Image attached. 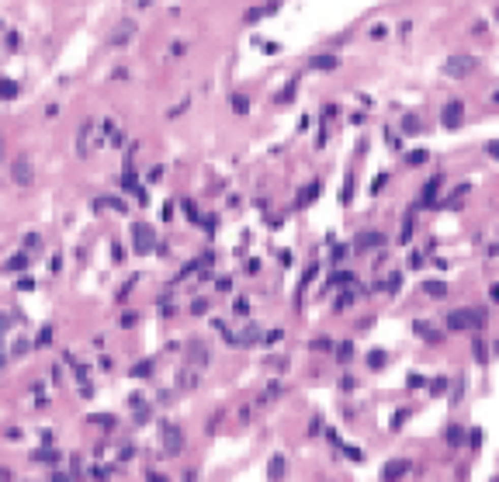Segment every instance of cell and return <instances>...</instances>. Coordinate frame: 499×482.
<instances>
[{
  "instance_id": "cell-1",
  "label": "cell",
  "mask_w": 499,
  "mask_h": 482,
  "mask_svg": "<svg viewBox=\"0 0 499 482\" xmlns=\"http://www.w3.org/2000/svg\"><path fill=\"white\" fill-rule=\"evenodd\" d=\"M475 66H479V59L475 56H451L447 63H444V73L451 80H464L475 73Z\"/></svg>"
},
{
  "instance_id": "cell-2",
  "label": "cell",
  "mask_w": 499,
  "mask_h": 482,
  "mask_svg": "<svg viewBox=\"0 0 499 482\" xmlns=\"http://www.w3.org/2000/svg\"><path fill=\"white\" fill-rule=\"evenodd\" d=\"M160 441H163V451H167V455H180V451H184V430L177 424H163Z\"/></svg>"
},
{
  "instance_id": "cell-3",
  "label": "cell",
  "mask_w": 499,
  "mask_h": 482,
  "mask_svg": "<svg viewBox=\"0 0 499 482\" xmlns=\"http://www.w3.org/2000/svg\"><path fill=\"white\" fill-rule=\"evenodd\" d=\"M132 247H135V253L142 257V253H153L156 250V232H153V226H135L132 229Z\"/></svg>"
},
{
  "instance_id": "cell-4",
  "label": "cell",
  "mask_w": 499,
  "mask_h": 482,
  "mask_svg": "<svg viewBox=\"0 0 499 482\" xmlns=\"http://www.w3.org/2000/svg\"><path fill=\"white\" fill-rule=\"evenodd\" d=\"M11 177H14V184H18V188H32V184H35V167H32L24 156H18V160H14V167H11Z\"/></svg>"
},
{
  "instance_id": "cell-5",
  "label": "cell",
  "mask_w": 499,
  "mask_h": 482,
  "mask_svg": "<svg viewBox=\"0 0 499 482\" xmlns=\"http://www.w3.org/2000/svg\"><path fill=\"white\" fill-rule=\"evenodd\" d=\"M409 468H413L409 458H395V462H388L382 468V479L385 482H395V479H402V475H409Z\"/></svg>"
},
{
  "instance_id": "cell-6",
  "label": "cell",
  "mask_w": 499,
  "mask_h": 482,
  "mask_svg": "<svg viewBox=\"0 0 499 482\" xmlns=\"http://www.w3.org/2000/svg\"><path fill=\"white\" fill-rule=\"evenodd\" d=\"M354 247H357V250H375V247H385V232H378V229H364V232H357Z\"/></svg>"
},
{
  "instance_id": "cell-7",
  "label": "cell",
  "mask_w": 499,
  "mask_h": 482,
  "mask_svg": "<svg viewBox=\"0 0 499 482\" xmlns=\"http://www.w3.org/2000/svg\"><path fill=\"white\" fill-rule=\"evenodd\" d=\"M441 118H444V125H447V129H458L461 118H464V104H461V101H447V104H444V111H441Z\"/></svg>"
},
{
  "instance_id": "cell-8",
  "label": "cell",
  "mask_w": 499,
  "mask_h": 482,
  "mask_svg": "<svg viewBox=\"0 0 499 482\" xmlns=\"http://www.w3.org/2000/svg\"><path fill=\"white\" fill-rule=\"evenodd\" d=\"M441 184H444V174H433L426 180V188H423V194H420V208H433V198L441 191Z\"/></svg>"
},
{
  "instance_id": "cell-9",
  "label": "cell",
  "mask_w": 499,
  "mask_h": 482,
  "mask_svg": "<svg viewBox=\"0 0 499 482\" xmlns=\"http://www.w3.org/2000/svg\"><path fill=\"white\" fill-rule=\"evenodd\" d=\"M188 361H191V368H194V371H201V368L208 365V347H205L201 340H194L191 347H188Z\"/></svg>"
},
{
  "instance_id": "cell-10",
  "label": "cell",
  "mask_w": 499,
  "mask_h": 482,
  "mask_svg": "<svg viewBox=\"0 0 499 482\" xmlns=\"http://www.w3.org/2000/svg\"><path fill=\"white\" fill-rule=\"evenodd\" d=\"M447 329H472V309H454L447 316Z\"/></svg>"
},
{
  "instance_id": "cell-11",
  "label": "cell",
  "mask_w": 499,
  "mask_h": 482,
  "mask_svg": "<svg viewBox=\"0 0 499 482\" xmlns=\"http://www.w3.org/2000/svg\"><path fill=\"white\" fill-rule=\"evenodd\" d=\"M413 329H416V337H423L426 344H441V340H444V333H441V329H437V326H430V323H423V319H420V323H416Z\"/></svg>"
},
{
  "instance_id": "cell-12",
  "label": "cell",
  "mask_w": 499,
  "mask_h": 482,
  "mask_svg": "<svg viewBox=\"0 0 499 482\" xmlns=\"http://www.w3.org/2000/svg\"><path fill=\"white\" fill-rule=\"evenodd\" d=\"M260 340H264V337H260V329L253 326V323H250V326L243 329V333H239V337H236V344H239V347H257V344H260Z\"/></svg>"
},
{
  "instance_id": "cell-13",
  "label": "cell",
  "mask_w": 499,
  "mask_h": 482,
  "mask_svg": "<svg viewBox=\"0 0 499 482\" xmlns=\"http://www.w3.org/2000/svg\"><path fill=\"white\" fill-rule=\"evenodd\" d=\"M129 403H132V409H135V420H139V424H146V420H149V403H146L142 396H132Z\"/></svg>"
},
{
  "instance_id": "cell-14",
  "label": "cell",
  "mask_w": 499,
  "mask_h": 482,
  "mask_svg": "<svg viewBox=\"0 0 499 482\" xmlns=\"http://www.w3.org/2000/svg\"><path fill=\"white\" fill-rule=\"evenodd\" d=\"M357 278L350 274V270H333L329 274V288H344V285H354Z\"/></svg>"
},
{
  "instance_id": "cell-15",
  "label": "cell",
  "mask_w": 499,
  "mask_h": 482,
  "mask_svg": "<svg viewBox=\"0 0 499 482\" xmlns=\"http://www.w3.org/2000/svg\"><path fill=\"white\" fill-rule=\"evenodd\" d=\"M468 191H472V184H458L454 191L447 194V201H441V205H447V208H458V201H461V198H464Z\"/></svg>"
},
{
  "instance_id": "cell-16",
  "label": "cell",
  "mask_w": 499,
  "mask_h": 482,
  "mask_svg": "<svg viewBox=\"0 0 499 482\" xmlns=\"http://www.w3.org/2000/svg\"><path fill=\"white\" fill-rule=\"evenodd\" d=\"M364 361H367V368H371V371H382V368L388 365V354H385V350H371Z\"/></svg>"
},
{
  "instance_id": "cell-17",
  "label": "cell",
  "mask_w": 499,
  "mask_h": 482,
  "mask_svg": "<svg viewBox=\"0 0 499 482\" xmlns=\"http://www.w3.org/2000/svg\"><path fill=\"white\" fill-rule=\"evenodd\" d=\"M308 66L312 70H336V56H312Z\"/></svg>"
},
{
  "instance_id": "cell-18",
  "label": "cell",
  "mask_w": 499,
  "mask_h": 482,
  "mask_svg": "<svg viewBox=\"0 0 499 482\" xmlns=\"http://www.w3.org/2000/svg\"><path fill=\"white\" fill-rule=\"evenodd\" d=\"M132 32H135V24H132V21H125V24H118V28H115L111 42H115V45H121V42H129V35H132Z\"/></svg>"
},
{
  "instance_id": "cell-19",
  "label": "cell",
  "mask_w": 499,
  "mask_h": 482,
  "mask_svg": "<svg viewBox=\"0 0 499 482\" xmlns=\"http://www.w3.org/2000/svg\"><path fill=\"white\" fill-rule=\"evenodd\" d=\"M423 291H426V295H430V298H444V295H447V285H444V281H437V278H433V281H426V285H423Z\"/></svg>"
},
{
  "instance_id": "cell-20",
  "label": "cell",
  "mask_w": 499,
  "mask_h": 482,
  "mask_svg": "<svg viewBox=\"0 0 499 482\" xmlns=\"http://www.w3.org/2000/svg\"><path fill=\"white\" fill-rule=\"evenodd\" d=\"M129 375H132V378H149V375H153V361H135Z\"/></svg>"
},
{
  "instance_id": "cell-21",
  "label": "cell",
  "mask_w": 499,
  "mask_h": 482,
  "mask_svg": "<svg viewBox=\"0 0 499 482\" xmlns=\"http://www.w3.org/2000/svg\"><path fill=\"white\" fill-rule=\"evenodd\" d=\"M28 264H32V257H28V253H14V257L7 260V270H24Z\"/></svg>"
},
{
  "instance_id": "cell-22",
  "label": "cell",
  "mask_w": 499,
  "mask_h": 482,
  "mask_svg": "<svg viewBox=\"0 0 499 482\" xmlns=\"http://www.w3.org/2000/svg\"><path fill=\"white\" fill-rule=\"evenodd\" d=\"M413 215H416V212H406V219H402V232H399V243H409V239H413Z\"/></svg>"
},
{
  "instance_id": "cell-23",
  "label": "cell",
  "mask_w": 499,
  "mask_h": 482,
  "mask_svg": "<svg viewBox=\"0 0 499 482\" xmlns=\"http://www.w3.org/2000/svg\"><path fill=\"white\" fill-rule=\"evenodd\" d=\"M267 475H270V479H281V475H285V458H281V455H277V458H270Z\"/></svg>"
},
{
  "instance_id": "cell-24",
  "label": "cell",
  "mask_w": 499,
  "mask_h": 482,
  "mask_svg": "<svg viewBox=\"0 0 499 482\" xmlns=\"http://www.w3.org/2000/svg\"><path fill=\"white\" fill-rule=\"evenodd\" d=\"M232 111H236V115H246V111H250V97L246 94H232Z\"/></svg>"
},
{
  "instance_id": "cell-25",
  "label": "cell",
  "mask_w": 499,
  "mask_h": 482,
  "mask_svg": "<svg viewBox=\"0 0 499 482\" xmlns=\"http://www.w3.org/2000/svg\"><path fill=\"white\" fill-rule=\"evenodd\" d=\"M350 357H354V344H350V340H344V344L336 347V361H340V365H347Z\"/></svg>"
},
{
  "instance_id": "cell-26",
  "label": "cell",
  "mask_w": 499,
  "mask_h": 482,
  "mask_svg": "<svg viewBox=\"0 0 499 482\" xmlns=\"http://www.w3.org/2000/svg\"><path fill=\"white\" fill-rule=\"evenodd\" d=\"M485 323H489V312H485V309H472V326L482 329Z\"/></svg>"
},
{
  "instance_id": "cell-27",
  "label": "cell",
  "mask_w": 499,
  "mask_h": 482,
  "mask_svg": "<svg viewBox=\"0 0 499 482\" xmlns=\"http://www.w3.org/2000/svg\"><path fill=\"white\" fill-rule=\"evenodd\" d=\"M90 424L104 427V430H111V427H115V416H108V413H94V416H90Z\"/></svg>"
},
{
  "instance_id": "cell-28",
  "label": "cell",
  "mask_w": 499,
  "mask_h": 482,
  "mask_svg": "<svg viewBox=\"0 0 499 482\" xmlns=\"http://www.w3.org/2000/svg\"><path fill=\"white\" fill-rule=\"evenodd\" d=\"M402 132H406V135L420 132V118H416V115H406V118H402Z\"/></svg>"
},
{
  "instance_id": "cell-29",
  "label": "cell",
  "mask_w": 499,
  "mask_h": 482,
  "mask_svg": "<svg viewBox=\"0 0 499 482\" xmlns=\"http://www.w3.org/2000/svg\"><path fill=\"white\" fill-rule=\"evenodd\" d=\"M447 441H451V444H461V441H464V430H461L458 424H451V427H447Z\"/></svg>"
},
{
  "instance_id": "cell-30",
  "label": "cell",
  "mask_w": 499,
  "mask_h": 482,
  "mask_svg": "<svg viewBox=\"0 0 499 482\" xmlns=\"http://www.w3.org/2000/svg\"><path fill=\"white\" fill-rule=\"evenodd\" d=\"M399 281H402L399 274H388V278L382 281V288H385V291H399Z\"/></svg>"
},
{
  "instance_id": "cell-31",
  "label": "cell",
  "mask_w": 499,
  "mask_h": 482,
  "mask_svg": "<svg viewBox=\"0 0 499 482\" xmlns=\"http://www.w3.org/2000/svg\"><path fill=\"white\" fill-rule=\"evenodd\" d=\"M35 458H39V462H59V451H52V447H42Z\"/></svg>"
},
{
  "instance_id": "cell-32",
  "label": "cell",
  "mask_w": 499,
  "mask_h": 482,
  "mask_svg": "<svg viewBox=\"0 0 499 482\" xmlns=\"http://www.w3.org/2000/svg\"><path fill=\"white\" fill-rule=\"evenodd\" d=\"M354 298H357V291H344V295H340V298H336L333 306H336V309H347L350 302H354Z\"/></svg>"
},
{
  "instance_id": "cell-33",
  "label": "cell",
  "mask_w": 499,
  "mask_h": 482,
  "mask_svg": "<svg viewBox=\"0 0 499 482\" xmlns=\"http://www.w3.org/2000/svg\"><path fill=\"white\" fill-rule=\"evenodd\" d=\"M191 312H194V316H205V312H208V298H194Z\"/></svg>"
},
{
  "instance_id": "cell-34",
  "label": "cell",
  "mask_w": 499,
  "mask_h": 482,
  "mask_svg": "<svg viewBox=\"0 0 499 482\" xmlns=\"http://www.w3.org/2000/svg\"><path fill=\"white\" fill-rule=\"evenodd\" d=\"M198 385V375H191V371H180V388H194Z\"/></svg>"
},
{
  "instance_id": "cell-35",
  "label": "cell",
  "mask_w": 499,
  "mask_h": 482,
  "mask_svg": "<svg viewBox=\"0 0 499 482\" xmlns=\"http://www.w3.org/2000/svg\"><path fill=\"white\" fill-rule=\"evenodd\" d=\"M180 205H184V215H188L191 222H198V219H201V215H198V205H194V201H180Z\"/></svg>"
},
{
  "instance_id": "cell-36",
  "label": "cell",
  "mask_w": 499,
  "mask_h": 482,
  "mask_svg": "<svg viewBox=\"0 0 499 482\" xmlns=\"http://www.w3.org/2000/svg\"><path fill=\"white\" fill-rule=\"evenodd\" d=\"M485 357H489V350H485V340H475V361L485 365Z\"/></svg>"
},
{
  "instance_id": "cell-37",
  "label": "cell",
  "mask_w": 499,
  "mask_h": 482,
  "mask_svg": "<svg viewBox=\"0 0 499 482\" xmlns=\"http://www.w3.org/2000/svg\"><path fill=\"white\" fill-rule=\"evenodd\" d=\"M49 344H52V326H45L39 333V344H35V347H49Z\"/></svg>"
},
{
  "instance_id": "cell-38",
  "label": "cell",
  "mask_w": 499,
  "mask_h": 482,
  "mask_svg": "<svg viewBox=\"0 0 499 482\" xmlns=\"http://www.w3.org/2000/svg\"><path fill=\"white\" fill-rule=\"evenodd\" d=\"M344 455L350 462H364V451H361V447H344Z\"/></svg>"
},
{
  "instance_id": "cell-39",
  "label": "cell",
  "mask_w": 499,
  "mask_h": 482,
  "mask_svg": "<svg viewBox=\"0 0 499 482\" xmlns=\"http://www.w3.org/2000/svg\"><path fill=\"white\" fill-rule=\"evenodd\" d=\"M281 340H285V329H270L264 337V344H281Z\"/></svg>"
},
{
  "instance_id": "cell-40",
  "label": "cell",
  "mask_w": 499,
  "mask_h": 482,
  "mask_svg": "<svg viewBox=\"0 0 499 482\" xmlns=\"http://www.w3.org/2000/svg\"><path fill=\"white\" fill-rule=\"evenodd\" d=\"M135 323H139V312H125V316H121V326L125 329H132Z\"/></svg>"
},
{
  "instance_id": "cell-41",
  "label": "cell",
  "mask_w": 499,
  "mask_h": 482,
  "mask_svg": "<svg viewBox=\"0 0 499 482\" xmlns=\"http://www.w3.org/2000/svg\"><path fill=\"white\" fill-rule=\"evenodd\" d=\"M409 267H413V270H420V267H423V253H420V250H416V253H409Z\"/></svg>"
},
{
  "instance_id": "cell-42",
  "label": "cell",
  "mask_w": 499,
  "mask_h": 482,
  "mask_svg": "<svg viewBox=\"0 0 499 482\" xmlns=\"http://www.w3.org/2000/svg\"><path fill=\"white\" fill-rule=\"evenodd\" d=\"M316 194H319V184H312V188H308V191L302 194V198H298V201H302V205H305V201H312V198H316Z\"/></svg>"
},
{
  "instance_id": "cell-43",
  "label": "cell",
  "mask_w": 499,
  "mask_h": 482,
  "mask_svg": "<svg viewBox=\"0 0 499 482\" xmlns=\"http://www.w3.org/2000/svg\"><path fill=\"white\" fill-rule=\"evenodd\" d=\"M312 347H316V350H333V340H326V337H319V340H316Z\"/></svg>"
},
{
  "instance_id": "cell-44",
  "label": "cell",
  "mask_w": 499,
  "mask_h": 482,
  "mask_svg": "<svg viewBox=\"0 0 499 482\" xmlns=\"http://www.w3.org/2000/svg\"><path fill=\"white\" fill-rule=\"evenodd\" d=\"M274 396H281V385H277V382H270V385H267V392H264V399H274Z\"/></svg>"
},
{
  "instance_id": "cell-45",
  "label": "cell",
  "mask_w": 499,
  "mask_h": 482,
  "mask_svg": "<svg viewBox=\"0 0 499 482\" xmlns=\"http://www.w3.org/2000/svg\"><path fill=\"white\" fill-rule=\"evenodd\" d=\"M11 323H14V316H4V312H0V337L7 333V326H11Z\"/></svg>"
},
{
  "instance_id": "cell-46",
  "label": "cell",
  "mask_w": 499,
  "mask_h": 482,
  "mask_svg": "<svg viewBox=\"0 0 499 482\" xmlns=\"http://www.w3.org/2000/svg\"><path fill=\"white\" fill-rule=\"evenodd\" d=\"M406 160H409V163H423V160H426V153H423V149H416V153H409Z\"/></svg>"
},
{
  "instance_id": "cell-47",
  "label": "cell",
  "mask_w": 499,
  "mask_h": 482,
  "mask_svg": "<svg viewBox=\"0 0 499 482\" xmlns=\"http://www.w3.org/2000/svg\"><path fill=\"white\" fill-rule=\"evenodd\" d=\"M18 288H21V291H32V288H35V281H32V278H21Z\"/></svg>"
},
{
  "instance_id": "cell-48",
  "label": "cell",
  "mask_w": 499,
  "mask_h": 482,
  "mask_svg": "<svg viewBox=\"0 0 499 482\" xmlns=\"http://www.w3.org/2000/svg\"><path fill=\"white\" fill-rule=\"evenodd\" d=\"M461 388H464V382L458 378V382H454V396H451V403H458V399H461Z\"/></svg>"
},
{
  "instance_id": "cell-49",
  "label": "cell",
  "mask_w": 499,
  "mask_h": 482,
  "mask_svg": "<svg viewBox=\"0 0 499 482\" xmlns=\"http://www.w3.org/2000/svg\"><path fill=\"white\" fill-rule=\"evenodd\" d=\"M0 94H4V97H14V83H0Z\"/></svg>"
},
{
  "instance_id": "cell-50",
  "label": "cell",
  "mask_w": 499,
  "mask_h": 482,
  "mask_svg": "<svg viewBox=\"0 0 499 482\" xmlns=\"http://www.w3.org/2000/svg\"><path fill=\"white\" fill-rule=\"evenodd\" d=\"M371 39H385V24H375V28H371Z\"/></svg>"
},
{
  "instance_id": "cell-51",
  "label": "cell",
  "mask_w": 499,
  "mask_h": 482,
  "mask_svg": "<svg viewBox=\"0 0 499 482\" xmlns=\"http://www.w3.org/2000/svg\"><path fill=\"white\" fill-rule=\"evenodd\" d=\"M423 385V375H409V388H420Z\"/></svg>"
},
{
  "instance_id": "cell-52",
  "label": "cell",
  "mask_w": 499,
  "mask_h": 482,
  "mask_svg": "<svg viewBox=\"0 0 499 482\" xmlns=\"http://www.w3.org/2000/svg\"><path fill=\"white\" fill-rule=\"evenodd\" d=\"M260 270V260H246V274H257Z\"/></svg>"
}]
</instances>
